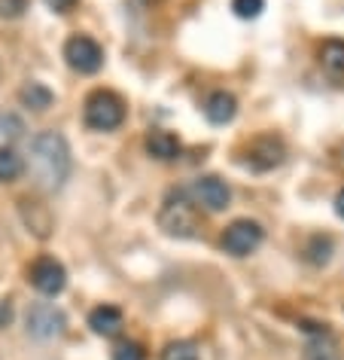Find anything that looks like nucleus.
Segmentation results:
<instances>
[{
	"label": "nucleus",
	"mask_w": 344,
	"mask_h": 360,
	"mask_svg": "<svg viewBox=\"0 0 344 360\" xmlns=\"http://www.w3.org/2000/svg\"><path fill=\"white\" fill-rule=\"evenodd\" d=\"M28 171L43 190H61L70 177V147L58 131H40L31 141Z\"/></svg>",
	"instance_id": "f257e3e1"
},
{
	"label": "nucleus",
	"mask_w": 344,
	"mask_h": 360,
	"mask_svg": "<svg viewBox=\"0 0 344 360\" xmlns=\"http://www.w3.org/2000/svg\"><path fill=\"white\" fill-rule=\"evenodd\" d=\"M195 199H189L183 190H171L159 208V229L171 238H195L201 232Z\"/></svg>",
	"instance_id": "f03ea898"
},
{
	"label": "nucleus",
	"mask_w": 344,
	"mask_h": 360,
	"mask_svg": "<svg viewBox=\"0 0 344 360\" xmlns=\"http://www.w3.org/2000/svg\"><path fill=\"white\" fill-rule=\"evenodd\" d=\"M86 125L95 131H113L119 129L125 120V101L116 92H107V89H98L86 98Z\"/></svg>",
	"instance_id": "7ed1b4c3"
},
{
	"label": "nucleus",
	"mask_w": 344,
	"mask_h": 360,
	"mask_svg": "<svg viewBox=\"0 0 344 360\" xmlns=\"http://www.w3.org/2000/svg\"><path fill=\"white\" fill-rule=\"evenodd\" d=\"M262 238H265V232H262L256 220H234L223 229L220 245L225 254H232V257H250L253 250L262 245Z\"/></svg>",
	"instance_id": "20e7f679"
},
{
	"label": "nucleus",
	"mask_w": 344,
	"mask_h": 360,
	"mask_svg": "<svg viewBox=\"0 0 344 360\" xmlns=\"http://www.w3.org/2000/svg\"><path fill=\"white\" fill-rule=\"evenodd\" d=\"M65 58L77 74H95L104 65V49H101V43L86 37V34H74L65 43Z\"/></svg>",
	"instance_id": "39448f33"
},
{
	"label": "nucleus",
	"mask_w": 344,
	"mask_h": 360,
	"mask_svg": "<svg viewBox=\"0 0 344 360\" xmlns=\"http://www.w3.org/2000/svg\"><path fill=\"white\" fill-rule=\"evenodd\" d=\"M28 281H31L34 290L43 293V296H58L67 284V272L55 257H37L28 269Z\"/></svg>",
	"instance_id": "423d86ee"
},
{
	"label": "nucleus",
	"mask_w": 344,
	"mask_h": 360,
	"mask_svg": "<svg viewBox=\"0 0 344 360\" xmlns=\"http://www.w3.org/2000/svg\"><path fill=\"white\" fill-rule=\"evenodd\" d=\"M25 323H28V333L34 339H55V336H61V330H65V314H61L55 305L40 302V305H31Z\"/></svg>",
	"instance_id": "0eeeda50"
},
{
	"label": "nucleus",
	"mask_w": 344,
	"mask_h": 360,
	"mask_svg": "<svg viewBox=\"0 0 344 360\" xmlns=\"http://www.w3.org/2000/svg\"><path fill=\"white\" fill-rule=\"evenodd\" d=\"M192 199L207 211H225L232 202V190L220 177H198L192 184Z\"/></svg>",
	"instance_id": "6e6552de"
},
{
	"label": "nucleus",
	"mask_w": 344,
	"mask_h": 360,
	"mask_svg": "<svg viewBox=\"0 0 344 360\" xmlns=\"http://www.w3.org/2000/svg\"><path fill=\"white\" fill-rule=\"evenodd\" d=\"M284 162V143L274 134H262L250 143V153H247V165L253 171H271Z\"/></svg>",
	"instance_id": "1a4fd4ad"
},
{
	"label": "nucleus",
	"mask_w": 344,
	"mask_h": 360,
	"mask_svg": "<svg viewBox=\"0 0 344 360\" xmlns=\"http://www.w3.org/2000/svg\"><path fill=\"white\" fill-rule=\"evenodd\" d=\"M311 333L305 345V360H341V351H338V342L332 339V333L323 327H305Z\"/></svg>",
	"instance_id": "9d476101"
},
{
	"label": "nucleus",
	"mask_w": 344,
	"mask_h": 360,
	"mask_svg": "<svg viewBox=\"0 0 344 360\" xmlns=\"http://www.w3.org/2000/svg\"><path fill=\"white\" fill-rule=\"evenodd\" d=\"M88 327H92L98 336L110 339V336H119L122 327H125V318L116 305H98V309L88 311Z\"/></svg>",
	"instance_id": "9b49d317"
},
{
	"label": "nucleus",
	"mask_w": 344,
	"mask_h": 360,
	"mask_svg": "<svg viewBox=\"0 0 344 360\" xmlns=\"http://www.w3.org/2000/svg\"><path fill=\"white\" fill-rule=\"evenodd\" d=\"M317 58H320V68L332 79H344V40L338 37L323 40L320 49H317Z\"/></svg>",
	"instance_id": "f8f14e48"
},
{
	"label": "nucleus",
	"mask_w": 344,
	"mask_h": 360,
	"mask_svg": "<svg viewBox=\"0 0 344 360\" xmlns=\"http://www.w3.org/2000/svg\"><path fill=\"white\" fill-rule=\"evenodd\" d=\"M234 113H238V101H234L232 92H213L204 101V116H207V122H213V125L232 122Z\"/></svg>",
	"instance_id": "ddd939ff"
},
{
	"label": "nucleus",
	"mask_w": 344,
	"mask_h": 360,
	"mask_svg": "<svg viewBox=\"0 0 344 360\" xmlns=\"http://www.w3.org/2000/svg\"><path fill=\"white\" fill-rule=\"evenodd\" d=\"M180 150H183V143H180L177 134H171V131H150L147 134V153L152 159H159V162H171V159H177L180 156Z\"/></svg>",
	"instance_id": "4468645a"
},
{
	"label": "nucleus",
	"mask_w": 344,
	"mask_h": 360,
	"mask_svg": "<svg viewBox=\"0 0 344 360\" xmlns=\"http://www.w3.org/2000/svg\"><path fill=\"white\" fill-rule=\"evenodd\" d=\"M19 101L25 107H31V110H46V107L52 104V92L43 83H28L19 92Z\"/></svg>",
	"instance_id": "2eb2a0df"
},
{
	"label": "nucleus",
	"mask_w": 344,
	"mask_h": 360,
	"mask_svg": "<svg viewBox=\"0 0 344 360\" xmlns=\"http://www.w3.org/2000/svg\"><path fill=\"white\" fill-rule=\"evenodd\" d=\"M305 259L314 266H326L332 259V238L329 236H314L305 245Z\"/></svg>",
	"instance_id": "dca6fc26"
},
{
	"label": "nucleus",
	"mask_w": 344,
	"mask_h": 360,
	"mask_svg": "<svg viewBox=\"0 0 344 360\" xmlns=\"http://www.w3.org/2000/svg\"><path fill=\"white\" fill-rule=\"evenodd\" d=\"M25 171V162H22V156L15 153L13 147H0V180H15Z\"/></svg>",
	"instance_id": "f3484780"
},
{
	"label": "nucleus",
	"mask_w": 344,
	"mask_h": 360,
	"mask_svg": "<svg viewBox=\"0 0 344 360\" xmlns=\"http://www.w3.org/2000/svg\"><path fill=\"white\" fill-rule=\"evenodd\" d=\"M161 360H201L198 357V345L189 339H174L161 351Z\"/></svg>",
	"instance_id": "a211bd4d"
},
{
	"label": "nucleus",
	"mask_w": 344,
	"mask_h": 360,
	"mask_svg": "<svg viewBox=\"0 0 344 360\" xmlns=\"http://www.w3.org/2000/svg\"><path fill=\"white\" fill-rule=\"evenodd\" d=\"M113 360H147V351L140 342H119L113 348Z\"/></svg>",
	"instance_id": "6ab92c4d"
},
{
	"label": "nucleus",
	"mask_w": 344,
	"mask_h": 360,
	"mask_svg": "<svg viewBox=\"0 0 344 360\" xmlns=\"http://www.w3.org/2000/svg\"><path fill=\"white\" fill-rule=\"evenodd\" d=\"M232 10L238 19H256L265 10V0H232Z\"/></svg>",
	"instance_id": "aec40b11"
},
{
	"label": "nucleus",
	"mask_w": 344,
	"mask_h": 360,
	"mask_svg": "<svg viewBox=\"0 0 344 360\" xmlns=\"http://www.w3.org/2000/svg\"><path fill=\"white\" fill-rule=\"evenodd\" d=\"M25 10H28V0H0V15L6 19H19Z\"/></svg>",
	"instance_id": "412c9836"
},
{
	"label": "nucleus",
	"mask_w": 344,
	"mask_h": 360,
	"mask_svg": "<svg viewBox=\"0 0 344 360\" xmlns=\"http://www.w3.org/2000/svg\"><path fill=\"white\" fill-rule=\"evenodd\" d=\"M74 4L77 0H46V6L49 10H55V13H70L74 10Z\"/></svg>",
	"instance_id": "4be33fe9"
},
{
	"label": "nucleus",
	"mask_w": 344,
	"mask_h": 360,
	"mask_svg": "<svg viewBox=\"0 0 344 360\" xmlns=\"http://www.w3.org/2000/svg\"><path fill=\"white\" fill-rule=\"evenodd\" d=\"M10 321H13V305L10 302H0V327H6Z\"/></svg>",
	"instance_id": "5701e85b"
},
{
	"label": "nucleus",
	"mask_w": 344,
	"mask_h": 360,
	"mask_svg": "<svg viewBox=\"0 0 344 360\" xmlns=\"http://www.w3.org/2000/svg\"><path fill=\"white\" fill-rule=\"evenodd\" d=\"M335 214L344 220V190H338V195H335Z\"/></svg>",
	"instance_id": "b1692460"
},
{
	"label": "nucleus",
	"mask_w": 344,
	"mask_h": 360,
	"mask_svg": "<svg viewBox=\"0 0 344 360\" xmlns=\"http://www.w3.org/2000/svg\"><path fill=\"white\" fill-rule=\"evenodd\" d=\"M150 4H152V0H150Z\"/></svg>",
	"instance_id": "393cba45"
}]
</instances>
